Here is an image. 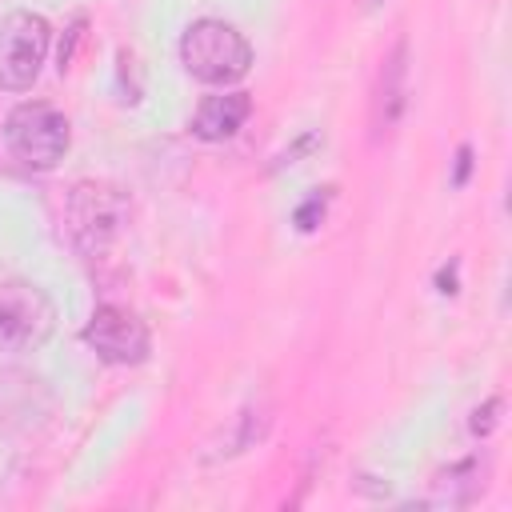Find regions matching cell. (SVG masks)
<instances>
[{"instance_id": "cell-1", "label": "cell", "mask_w": 512, "mask_h": 512, "mask_svg": "<svg viewBox=\"0 0 512 512\" xmlns=\"http://www.w3.org/2000/svg\"><path fill=\"white\" fill-rule=\"evenodd\" d=\"M180 64H184V72L192 80L228 88V84H236V80L248 76V68H252V44L228 20L204 16V20H192L184 28V36H180Z\"/></svg>"}, {"instance_id": "cell-2", "label": "cell", "mask_w": 512, "mask_h": 512, "mask_svg": "<svg viewBox=\"0 0 512 512\" xmlns=\"http://www.w3.org/2000/svg\"><path fill=\"white\" fill-rule=\"evenodd\" d=\"M4 144L8 152L32 168V172H52L72 144V124L68 116L48 104V100H24L4 116Z\"/></svg>"}, {"instance_id": "cell-11", "label": "cell", "mask_w": 512, "mask_h": 512, "mask_svg": "<svg viewBox=\"0 0 512 512\" xmlns=\"http://www.w3.org/2000/svg\"><path fill=\"white\" fill-rule=\"evenodd\" d=\"M496 412H500V400H488L484 408H476V412H472V432H476V436H488L492 424H496Z\"/></svg>"}, {"instance_id": "cell-7", "label": "cell", "mask_w": 512, "mask_h": 512, "mask_svg": "<svg viewBox=\"0 0 512 512\" xmlns=\"http://www.w3.org/2000/svg\"><path fill=\"white\" fill-rule=\"evenodd\" d=\"M252 116V100L248 92H216V96H204L192 112V136L216 144V140H228L244 128V120Z\"/></svg>"}, {"instance_id": "cell-8", "label": "cell", "mask_w": 512, "mask_h": 512, "mask_svg": "<svg viewBox=\"0 0 512 512\" xmlns=\"http://www.w3.org/2000/svg\"><path fill=\"white\" fill-rule=\"evenodd\" d=\"M460 484H464L472 496H480V488H484V468H480V460H460V464H452L444 476H436L428 504H448V508L460 504V496H456Z\"/></svg>"}, {"instance_id": "cell-5", "label": "cell", "mask_w": 512, "mask_h": 512, "mask_svg": "<svg viewBox=\"0 0 512 512\" xmlns=\"http://www.w3.org/2000/svg\"><path fill=\"white\" fill-rule=\"evenodd\" d=\"M72 236L84 252H100L108 240H116L128 224V200L112 184H76L68 200Z\"/></svg>"}, {"instance_id": "cell-10", "label": "cell", "mask_w": 512, "mask_h": 512, "mask_svg": "<svg viewBox=\"0 0 512 512\" xmlns=\"http://www.w3.org/2000/svg\"><path fill=\"white\" fill-rule=\"evenodd\" d=\"M328 196H332V188H324V196L320 192H312L300 208H296V228L300 232H312L316 224H320V216H324V204H328Z\"/></svg>"}, {"instance_id": "cell-13", "label": "cell", "mask_w": 512, "mask_h": 512, "mask_svg": "<svg viewBox=\"0 0 512 512\" xmlns=\"http://www.w3.org/2000/svg\"><path fill=\"white\" fill-rule=\"evenodd\" d=\"M368 4H372V8H376V4H384V0H368Z\"/></svg>"}, {"instance_id": "cell-3", "label": "cell", "mask_w": 512, "mask_h": 512, "mask_svg": "<svg viewBox=\"0 0 512 512\" xmlns=\"http://www.w3.org/2000/svg\"><path fill=\"white\" fill-rule=\"evenodd\" d=\"M56 328L52 296L32 280L0 284V352H36Z\"/></svg>"}, {"instance_id": "cell-9", "label": "cell", "mask_w": 512, "mask_h": 512, "mask_svg": "<svg viewBox=\"0 0 512 512\" xmlns=\"http://www.w3.org/2000/svg\"><path fill=\"white\" fill-rule=\"evenodd\" d=\"M404 108V44L392 52V60L384 64V88H380V124H396Z\"/></svg>"}, {"instance_id": "cell-6", "label": "cell", "mask_w": 512, "mask_h": 512, "mask_svg": "<svg viewBox=\"0 0 512 512\" xmlns=\"http://www.w3.org/2000/svg\"><path fill=\"white\" fill-rule=\"evenodd\" d=\"M80 336H84V344H88L100 360L120 364V368L144 364V360H148V348H152L144 320H140L136 312L120 308V304H100V308L88 316V324H84Z\"/></svg>"}, {"instance_id": "cell-4", "label": "cell", "mask_w": 512, "mask_h": 512, "mask_svg": "<svg viewBox=\"0 0 512 512\" xmlns=\"http://www.w3.org/2000/svg\"><path fill=\"white\" fill-rule=\"evenodd\" d=\"M52 44V24L40 12H8L0 20V88L28 92L40 76V64Z\"/></svg>"}, {"instance_id": "cell-12", "label": "cell", "mask_w": 512, "mask_h": 512, "mask_svg": "<svg viewBox=\"0 0 512 512\" xmlns=\"http://www.w3.org/2000/svg\"><path fill=\"white\" fill-rule=\"evenodd\" d=\"M468 168H472V148L464 144V148L456 152V172H452V188H464V180H468Z\"/></svg>"}]
</instances>
